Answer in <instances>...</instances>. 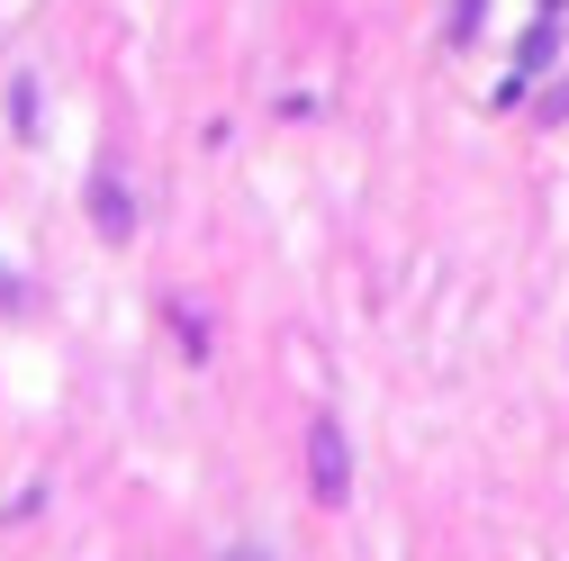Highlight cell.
Returning <instances> with one entry per match:
<instances>
[{"label": "cell", "instance_id": "obj_1", "mask_svg": "<svg viewBox=\"0 0 569 561\" xmlns=\"http://www.w3.org/2000/svg\"><path fill=\"white\" fill-rule=\"evenodd\" d=\"M308 471H317V499L335 508V499H343V435H335V426H317V444H308Z\"/></svg>", "mask_w": 569, "mask_h": 561}]
</instances>
